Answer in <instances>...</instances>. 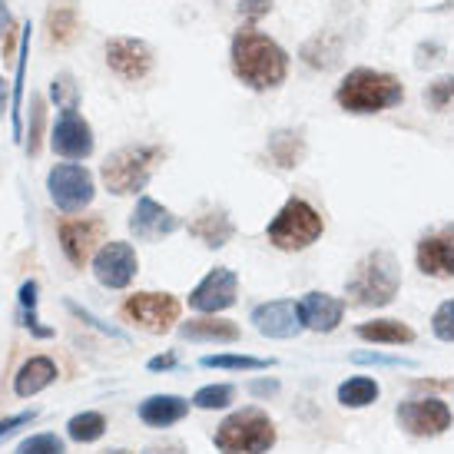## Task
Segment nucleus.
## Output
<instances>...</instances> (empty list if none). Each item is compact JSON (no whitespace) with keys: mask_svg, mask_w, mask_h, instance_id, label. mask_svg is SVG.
I'll use <instances>...</instances> for the list:
<instances>
[{"mask_svg":"<svg viewBox=\"0 0 454 454\" xmlns=\"http://www.w3.org/2000/svg\"><path fill=\"white\" fill-rule=\"evenodd\" d=\"M229 67L242 87L255 90V93H269V90H278L286 83L289 53L262 30L239 27L229 40Z\"/></svg>","mask_w":454,"mask_h":454,"instance_id":"1","label":"nucleus"},{"mask_svg":"<svg viewBox=\"0 0 454 454\" xmlns=\"http://www.w3.org/2000/svg\"><path fill=\"white\" fill-rule=\"evenodd\" d=\"M402 292V262L388 249H372L358 259L355 272L345 282V305L385 309Z\"/></svg>","mask_w":454,"mask_h":454,"instance_id":"2","label":"nucleus"},{"mask_svg":"<svg viewBox=\"0 0 454 454\" xmlns=\"http://www.w3.org/2000/svg\"><path fill=\"white\" fill-rule=\"evenodd\" d=\"M404 100V83L395 74L372 70V67H355L341 76L335 87V103L352 116H375Z\"/></svg>","mask_w":454,"mask_h":454,"instance_id":"3","label":"nucleus"},{"mask_svg":"<svg viewBox=\"0 0 454 454\" xmlns=\"http://www.w3.org/2000/svg\"><path fill=\"white\" fill-rule=\"evenodd\" d=\"M166 160V150L156 143H129L114 150L100 166L103 186L114 196H137L150 186L153 173Z\"/></svg>","mask_w":454,"mask_h":454,"instance_id":"4","label":"nucleus"},{"mask_svg":"<svg viewBox=\"0 0 454 454\" xmlns=\"http://www.w3.org/2000/svg\"><path fill=\"white\" fill-rule=\"evenodd\" d=\"M278 442L276 421L262 408H239L219 421L213 444L219 454H269Z\"/></svg>","mask_w":454,"mask_h":454,"instance_id":"5","label":"nucleus"},{"mask_svg":"<svg viewBox=\"0 0 454 454\" xmlns=\"http://www.w3.org/2000/svg\"><path fill=\"white\" fill-rule=\"evenodd\" d=\"M322 232H325L322 213L302 196H292L265 226V239L272 242L278 253H305L309 246L322 239Z\"/></svg>","mask_w":454,"mask_h":454,"instance_id":"6","label":"nucleus"},{"mask_svg":"<svg viewBox=\"0 0 454 454\" xmlns=\"http://www.w3.org/2000/svg\"><path fill=\"white\" fill-rule=\"evenodd\" d=\"M120 316L123 322L137 325L139 332L166 335L169 328H176L179 316H183V302L169 292H137L120 305Z\"/></svg>","mask_w":454,"mask_h":454,"instance_id":"7","label":"nucleus"},{"mask_svg":"<svg viewBox=\"0 0 454 454\" xmlns=\"http://www.w3.org/2000/svg\"><path fill=\"white\" fill-rule=\"evenodd\" d=\"M395 421L411 438H442L444 431L454 425V415L444 398L421 395V398H408V402L398 404L395 408Z\"/></svg>","mask_w":454,"mask_h":454,"instance_id":"8","label":"nucleus"},{"mask_svg":"<svg viewBox=\"0 0 454 454\" xmlns=\"http://www.w3.org/2000/svg\"><path fill=\"white\" fill-rule=\"evenodd\" d=\"M47 190H51V200L60 213H83L93 196H97V183H93V173L80 163H57L47 173Z\"/></svg>","mask_w":454,"mask_h":454,"instance_id":"9","label":"nucleus"},{"mask_svg":"<svg viewBox=\"0 0 454 454\" xmlns=\"http://www.w3.org/2000/svg\"><path fill=\"white\" fill-rule=\"evenodd\" d=\"M57 239H60V249H64L67 262L74 269H83V265L100 253V242L106 239V219L103 215H83V219H64L57 226Z\"/></svg>","mask_w":454,"mask_h":454,"instance_id":"10","label":"nucleus"},{"mask_svg":"<svg viewBox=\"0 0 454 454\" xmlns=\"http://www.w3.org/2000/svg\"><path fill=\"white\" fill-rule=\"evenodd\" d=\"M103 57H106V67H110L123 83H139V80H146V76L153 74V64H156L153 47L139 37L106 40Z\"/></svg>","mask_w":454,"mask_h":454,"instance_id":"11","label":"nucleus"},{"mask_svg":"<svg viewBox=\"0 0 454 454\" xmlns=\"http://www.w3.org/2000/svg\"><path fill=\"white\" fill-rule=\"evenodd\" d=\"M236 299H239V276L226 265H215L190 292V309L200 316H219V312L232 309Z\"/></svg>","mask_w":454,"mask_h":454,"instance_id":"12","label":"nucleus"},{"mask_svg":"<svg viewBox=\"0 0 454 454\" xmlns=\"http://www.w3.org/2000/svg\"><path fill=\"white\" fill-rule=\"evenodd\" d=\"M139 272L137 249L129 242L110 239L100 246V253L93 255V276L103 289H127Z\"/></svg>","mask_w":454,"mask_h":454,"instance_id":"13","label":"nucleus"},{"mask_svg":"<svg viewBox=\"0 0 454 454\" xmlns=\"http://www.w3.org/2000/svg\"><path fill=\"white\" fill-rule=\"evenodd\" d=\"M415 265L428 278H454V226L421 236L415 246Z\"/></svg>","mask_w":454,"mask_h":454,"instance_id":"14","label":"nucleus"},{"mask_svg":"<svg viewBox=\"0 0 454 454\" xmlns=\"http://www.w3.org/2000/svg\"><path fill=\"white\" fill-rule=\"evenodd\" d=\"M51 146L64 160H74V163L76 160H87L90 153H93V146H97L93 127L76 110H64V114L57 116V123H53Z\"/></svg>","mask_w":454,"mask_h":454,"instance_id":"15","label":"nucleus"},{"mask_svg":"<svg viewBox=\"0 0 454 454\" xmlns=\"http://www.w3.org/2000/svg\"><path fill=\"white\" fill-rule=\"evenodd\" d=\"M127 226L139 242H160L179 229V215L173 209H166L163 202L150 200V196H139L127 219Z\"/></svg>","mask_w":454,"mask_h":454,"instance_id":"16","label":"nucleus"},{"mask_svg":"<svg viewBox=\"0 0 454 454\" xmlns=\"http://www.w3.org/2000/svg\"><path fill=\"white\" fill-rule=\"evenodd\" d=\"M249 322L265 339H295V335H302L299 305L292 302V299H272V302L255 305Z\"/></svg>","mask_w":454,"mask_h":454,"instance_id":"17","label":"nucleus"},{"mask_svg":"<svg viewBox=\"0 0 454 454\" xmlns=\"http://www.w3.org/2000/svg\"><path fill=\"white\" fill-rule=\"evenodd\" d=\"M295 305H299L302 328L318 332V335H328L345 322V299H335L328 292H305Z\"/></svg>","mask_w":454,"mask_h":454,"instance_id":"18","label":"nucleus"},{"mask_svg":"<svg viewBox=\"0 0 454 454\" xmlns=\"http://www.w3.org/2000/svg\"><path fill=\"white\" fill-rule=\"evenodd\" d=\"M265 153H269L272 166H278V169H299L305 163V156H309V143H305L302 129L282 127L269 133Z\"/></svg>","mask_w":454,"mask_h":454,"instance_id":"19","label":"nucleus"},{"mask_svg":"<svg viewBox=\"0 0 454 454\" xmlns=\"http://www.w3.org/2000/svg\"><path fill=\"white\" fill-rule=\"evenodd\" d=\"M190 404L192 402L179 398V395H150L139 402L137 415L146 428H173L190 415Z\"/></svg>","mask_w":454,"mask_h":454,"instance_id":"20","label":"nucleus"},{"mask_svg":"<svg viewBox=\"0 0 454 454\" xmlns=\"http://www.w3.org/2000/svg\"><path fill=\"white\" fill-rule=\"evenodd\" d=\"M176 332L179 339L186 341H213V345H232V341L242 339V328L219 316H200L190 318V322H179Z\"/></svg>","mask_w":454,"mask_h":454,"instance_id":"21","label":"nucleus"},{"mask_svg":"<svg viewBox=\"0 0 454 454\" xmlns=\"http://www.w3.org/2000/svg\"><path fill=\"white\" fill-rule=\"evenodd\" d=\"M57 362L47 358V355H34V358H27L20 372L13 375V395L17 398H34L40 395L43 388H51L53 381H57Z\"/></svg>","mask_w":454,"mask_h":454,"instance_id":"22","label":"nucleus"},{"mask_svg":"<svg viewBox=\"0 0 454 454\" xmlns=\"http://www.w3.org/2000/svg\"><path fill=\"white\" fill-rule=\"evenodd\" d=\"M355 335L368 345H411L418 339L415 328L402 322V318H372V322H362V325H355Z\"/></svg>","mask_w":454,"mask_h":454,"instance_id":"23","label":"nucleus"},{"mask_svg":"<svg viewBox=\"0 0 454 454\" xmlns=\"http://www.w3.org/2000/svg\"><path fill=\"white\" fill-rule=\"evenodd\" d=\"M341 51H345V40H341L335 30H322V34H316L312 40H305L299 57H302L305 67L325 74V70L341 64Z\"/></svg>","mask_w":454,"mask_h":454,"instance_id":"24","label":"nucleus"},{"mask_svg":"<svg viewBox=\"0 0 454 454\" xmlns=\"http://www.w3.org/2000/svg\"><path fill=\"white\" fill-rule=\"evenodd\" d=\"M190 236L200 239L202 246H209V249H223L226 242H232L236 226H232V219H229L223 209H209V213H202L196 223H190Z\"/></svg>","mask_w":454,"mask_h":454,"instance_id":"25","label":"nucleus"},{"mask_svg":"<svg viewBox=\"0 0 454 454\" xmlns=\"http://www.w3.org/2000/svg\"><path fill=\"white\" fill-rule=\"evenodd\" d=\"M381 395V385L372 375H352V379H345L335 391V398H339L341 408H352V411H362L368 404H375Z\"/></svg>","mask_w":454,"mask_h":454,"instance_id":"26","label":"nucleus"},{"mask_svg":"<svg viewBox=\"0 0 454 454\" xmlns=\"http://www.w3.org/2000/svg\"><path fill=\"white\" fill-rule=\"evenodd\" d=\"M80 34V13L74 4H57L47 11V37L53 47H70Z\"/></svg>","mask_w":454,"mask_h":454,"instance_id":"27","label":"nucleus"},{"mask_svg":"<svg viewBox=\"0 0 454 454\" xmlns=\"http://www.w3.org/2000/svg\"><path fill=\"white\" fill-rule=\"evenodd\" d=\"M37 278H27L20 292H17V299H20V325L30 328V335L34 339H53V328L40 325V316H37Z\"/></svg>","mask_w":454,"mask_h":454,"instance_id":"28","label":"nucleus"},{"mask_svg":"<svg viewBox=\"0 0 454 454\" xmlns=\"http://www.w3.org/2000/svg\"><path fill=\"white\" fill-rule=\"evenodd\" d=\"M67 434L76 444H93L106 434V415L103 411H80L67 421Z\"/></svg>","mask_w":454,"mask_h":454,"instance_id":"29","label":"nucleus"},{"mask_svg":"<svg viewBox=\"0 0 454 454\" xmlns=\"http://www.w3.org/2000/svg\"><path fill=\"white\" fill-rule=\"evenodd\" d=\"M202 368H223V372H265L276 365V358H259V355H202Z\"/></svg>","mask_w":454,"mask_h":454,"instance_id":"30","label":"nucleus"},{"mask_svg":"<svg viewBox=\"0 0 454 454\" xmlns=\"http://www.w3.org/2000/svg\"><path fill=\"white\" fill-rule=\"evenodd\" d=\"M236 402V388L229 381H219V385H202L196 395H192V404L202 408V411H219V408H229Z\"/></svg>","mask_w":454,"mask_h":454,"instance_id":"31","label":"nucleus"},{"mask_svg":"<svg viewBox=\"0 0 454 454\" xmlns=\"http://www.w3.org/2000/svg\"><path fill=\"white\" fill-rule=\"evenodd\" d=\"M421 100H425V106L434 110V114L448 110L454 103V74H444V76H438V80H431L428 87H425V93H421Z\"/></svg>","mask_w":454,"mask_h":454,"instance_id":"32","label":"nucleus"},{"mask_svg":"<svg viewBox=\"0 0 454 454\" xmlns=\"http://www.w3.org/2000/svg\"><path fill=\"white\" fill-rule=\"evenodd\" d=\"M43 123H47V100L34 93L30 97V127H27V156H37L40 139H43Z\"/></svg>","mask_w":454,"mask_h":454,"instance_id":"33","label":"nucleus"},{"mask_svg":"<svg viewBox=\"0 0 454 454\" xmlns=\"http://www.w3.org/2000/svg\"><path fill=\"white\" fill-rule=\"evenodd\" d=\"M13 454H67L64 438H57L53 431H40V434H30L24 442L17 444Z\"/></svg>","mask_w":454,"mask_h":454,"instance_id":"34","label":"nucleus"},{"mask_svg":"<svg viewBox=\"0 0 454 454\" xmlns=\"http://www.w3.org/2000/svg\"><path fill=\"white\" fill-rule=\"evenodd\" d=\"M51 100L60 106V110H76L80 103V87H76L74 74H57L51 83Z\"/></svg>","mask_w":454,"mask_h":454,"instance_id":"35","label":"nucleus"},{"mask_svg":"<svg viewBox=\"0 0 454 454\" xmlns=\"http://www.w3.org/2000/svg\"><path fill=\"white\" fill-rule=\"evenodd\" d=\"M348 362L352 365H375V368H418L415 358H402V355H385V352H352Z\"/></svg>","mask_w":454,"mask_h":454,"instance_id":"36","label":"nucleus"},{"mask_svg":"<svg viewBox=\"0 0 454 454\" xmlns=\"http://www.w3.org/2000/svg\"><path fill=\"white\" fill-rule=\"evenodd\" d=\"M431 335L438 341H454V299H444L431 316Z\"/></svg>","mask_w":454,"mask_h":454,"instance_id":"37","label":"nucleus"},{"mask_svg":"<svg viewBox=\"0 0 454 454\" xmlns=\"http://www.w3.org/2000/svg\"><path fill=\"white\" fill-rule=\"evenodd\" d=\"M64 305H67V312H70V316H76V318H80V322H87V325L100 328L103 335H110V339L127 341V335H123V332H120V328H116V325H106V322H100V318H97V316H90V312H87V309H83V305L70 302V299H67Z\"/></svg>","mask_w":454,"mask_h":454,"instance_id":"38","label":"nucleus"},{"mask_svg":"<svg viewBox=\"0 0 454 454\" xmlns=\"http://www.w3.org/2000/svg\"><path fill=\"white\" fill-rule=\"evenodd\" d=\"M272 0H242L239 4V17L246 20V27H253L255 20H262V17H269L272 13Z\"/></svg>","mask_w":454,"mask_h":454,"instance_id":"39","label":"nucleus"},{"mask_svg":"<svg viewBox=\"0 0 454 454\" xmlns=\"http://www.w3.org/2000/svg\"><path fill=\"white\" fill-rule=\"evenodd\" d=\"M34 418H37V408L20 411V415H11V418H0V442H4V438H11V434H17V431L24 428V425H30Z\"/></svg>","mask_w":454,"mask_h":454,"instance_id":"40","label":"nucleus"},{"mask_svg":"<svg viewBox=\"0 0 454 454\" xmlns=\"http://www.w3.org/2000/svg\"><path fill=\"white\" fill-rule=\"evenodd\" d=\"M444 57V47L438 40H431V43H418L415 51V67H428V64H438Z\"/></svg>","mask_w":454,"mask_h":454,"instance_id":"41","label":"nucleus"},{"mask_svg":"<svg viewBox=\"0 0 454 454\" xmlns=\"http://www.w3.org/2000/svg\"><path fill=\"white\" fill-rule=\"evenodd\" d=\"M246 391H249L253 398H272V395H278V381L276 379H253L249 385H246Z\"/></svg>","mask_w":454,"mask_h":454,"instance_id":"42","label":"nucleus"},{"mask_svg":"<svg viewBox=\"0 0 454 454\" xmlns=\"http://www.w3.org/2000/svg\"><path fill=\"white\" fill-rule=\"evenodd\" d=\"M146 368H150V372H173V368H179V355L176 352L153 355L150 362H146Z\"/></svg>","mask_w":454,"mask_h":454,"instance_id":"43","label":"nucleus"},{"mask_svg":"<svg viewBox=\"0 0 454 454\" xmlns=\"http://www.w3.org/2000/svg\"><path fill=\"white\" fill-rule=\"evenodd\" d=\"M143 454H186V444L183 442H163V444H150Z\"/></svg>","mask_w":454,"mask_h":454,"instance_id":"44","label":"nucleus"},{"mask_svg":"<svg viewBox=\"0 0 454 454\" xmlns=\"http://www.w3.org/2000/svg\"><path fill=\"white\" fill-rule=\"evenodd\" d=\"M411 388H421V391H444V388H454V381H442V379H418V381H411Z\"/></svg>","mask_w":454,"mask_h":454,"instance_id":"45","label":"nucleus"},{"mask_svg":"<svg viewBox=\"0 0 454 454\" xmlns=\"http://www.w3.org/2000/svg\"><path fill=\"white\" fill-rule=\"evenodd\" d=\"M13 30V17H11V7H7V0H0V37H7Z\"/></svg>","mask_w":454,"mask_h":454,"instance_id":"46","label":"nucleus"},{"mask_svg":"<svg viewBox=\"0 0 454 454\" xmlns=\"http://www.w3.org/2000/svg\"><path fill=\"white\" fill-rule=\"evenodd\" d=\"M4 114H7V80L0 76V120H4Z\"/></svg>","mask_w":454,"mask_h":454,"instance_id":"47","label":"nucleus"},{"mask_svg":"<svg viewBox=\"0 0 454 454\" xmlns=\"http://www.w3.org/2000/svg\"><path fill=\"white\" fill-rule=\"evenodd\" d=\"M100 454H133V451H127V448H106V451H100Z\"/></svg>","mask_w":454,"mask_h":454,"instance_id":"48","label":"nucleus"}]
</instances>
